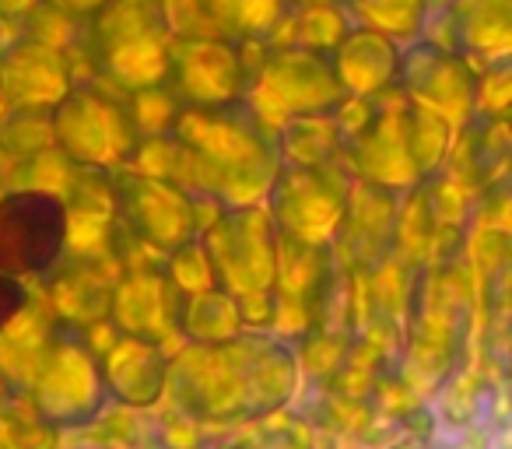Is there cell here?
Instances as JSON below:
<instances>
[{
  "mask_svg": "<svg viewBox=\"0 0 512 449\" xmlns=\"http://www.w3.org/2000/svg\"><path fill=\"white\" fill-rule=\"evenodd\" d=\"M344 15L358 29L386 36L390 43H407L425 32V0H344Z\"/></svg>",
  "mask_w": 512,
  "mask_h": 449,
  "instance_id": "obj_16",
  "label": "cell"
},
{
  "mask_svg": "<svg viewBox=\"0 0 512 449\" xmlns=\"http://www.w3.org/2000/svg\"><path fill=\"white\" fill-rule=\"evenodd\" d=\"M169 39L172 29L162 0H106L81 22L78 43L102 85L144 92L165 81Z\"/></svg>",
  "mask_w": 512,
  "mask_h": 449,
  "instance_id": "obj_3",
  "label": "cell"
},
{
  "mask_svg": "<svg viewBox=\"0 0 512 449\" xmlns=\"http://www.w3.org/2000/svg\"><path fill=\"white\" fill-rule=\"evenodd\" d=\"M397 57V43H390L386 36H376L369 29H358V25H351L341 36V43L330 50L337 81L355 99L397 85Z\"/></svg>",
  "mask_w": 512,
  "mask_h": 449,
  "instance_id": "obj_15",
  "label": "cell"
},
{
  "mask_svg": "<svg viewBox=\"0 0 512 449\" xmlns=\"http://www.w3.org/2000/svg\"><path fill=\"white\" fill-rule=\"evenodd\" d=\"M246 92H253L249 106L267 123L299 120V116H334L348 102L330 53L302 50V46L267 50L256 64V74H249Z\"/></svg>",
  "mask_w": 512,
  "mask_h": 449,
  "instance_id": "obj_4",
  "label": "cell"
},
{
  "mask_svg": "<svg viewBox=\"0 0 512 449\" xmlns=\"http://www.w3.org/2000/svg\"><path fill=\"white\" fill-rule=\"evenodd\" d=\"M71 232L67 204L50 190H18L0 200V274H46Z\"/></svg>",
  "mask_w": 512,
  "mask_h": 449,
  "instance_id": "obj_6",
  "label": "cell"
},
{
  "mask_svg": "<svg viewBox=\"0 0 512 449\" xmlns=\"http://www.w3.org/2000/svg\"><path fill=\"white\" fill-rule=\"evenodd\" d=\"M351 29L348 15L341 4H327V8H299L288 11L285 25L274 39H285V46H302V50H320L330 53L341 36Z\"/></svg>",
  "mask_w": 512,
  "mask_h": 449,
  "instance_id": "obj_17",
  "label": "cell"
},
{
  "mask_svg": "<svg viewBox=\"0 0 512 449\" xmlns=\"http://www.w3.org/2000/svg\"><path fill=\"white\" fill-rule=\"evenodd\" d=\"M39 0H0V22H22Z\"/></svg>",
  "mask_w": 512,
  "mask_h": 449,
  "instance_id": "obj_21",
  "label": "cell"
},
{
  "mask_svg": "<svg viewBox=\"0 0 512 449\" xmlns=\"http://www.w3.org/2000/svg\"><path fill=\"white\" fill-rule=\"evenodd\" d=\"M169 29L225 43H267L288 18L285 0H162Z\"/></svg>",
  "mask_w": 512,
  "mask_h": 449,
  "instance_id": "obj_9",
  "label": "cell"
},
{
  "mask_svg": "<svg viewBox=\"0 0 512 449\" xmlns=\"http://www.w3.org/2000/svg\"><path fill=\"white\" fill-rule=\"evenodd\" d=\"M288 11H299V8H327V4H344V0H285Z\"/></svg>",
  "mask_w": 512,
  "mask_h": 449,
  "instance_id": "obj_22",
  "label": "cell"
},
{
  "mask_svg": "<svg viewBox=\"0 0 512 449\" xmlns=\"http://www.w3.org/2000/svg\"><path fill=\"white\" fill-rule=\"evenodd\" d=\"M397 81L400 92L411 102L425 106L428 113L442 120H463L474 109V81L467 57L446 50L439 43H414L397 57Z\"/></svg>",
  "mask_w": 512,
  "mask_h": 449,
  "instance_id": "obj_8",
  "label": "cell"
},
{
  "mask_svg": "<svg viewBox=\"0 0 512 449\" xmlns=\"http://www.w3.org/2000/svg\"><path fill=\"white\" fill-rule=\"evenodd\" d=\"M53 141L78 165H106L127 162L137 148V123L130 109L102 85H71L60 102L50 109Z\"/></svg>",
  "mask_w": 512,
  "mask_h": 449,
  "instance_id": "obj_5",
  "label": "cell"
},
{
  "mask_svg": "<svg viewBox=\"0 0 512 449\" xmlns=\"http://www.w3.org/2000/svg\"><path fill=\"white\" fill-rule=\"evenodd\" d=\"M162 85L179 106H221L246 99L249 64L235 43L172 32Z\"/></svg>",
  "mask_w": 512,
  "mask_h": 449,
  "instance_id": "obj_7",
  "label": "cell"
},
{
  "mask_svg": "<svg viewBox=\"0 0 512 449\" xmlns=\"http://www.w3.org/2000/svg\"><path fill=\"white\" fill-rule=\"evenodd\" d=\"M281 183H288V197L278 193V211L285 229L299 243L316 246L337 229V221H344V207H348L344 186L334 183L320 162L295 165L292 172L281 176Z\"/></svg>",
  "mask_w": 512,
  "mask_h": 449,
  "instance_id": "obj_13",
  "label": "cell"
},
{
  "mask_svg": "<svg viewBox=\"0 0 512 449\" xmlns=\"http://www.w3.org/2000/svg\"><path fill=\"white\" fill-rule=\"evenodd\" d=\"M207 264L214 267V278L225 285L228 299L232 292L246 295L256 288H271L274 281V246H271V229H267L264 214L239 207L235 214H228L225 221H218V229L211 232L207 243Z\"/></svg>",
  "mask_w": 512,
  "mask_h": 449,
  "instance_id": "obj_11",
  "label": "cell"
},
{
  "mask_svg": "<svg viewBox=\"0 0 512 449\" xmlns=\"http://www.w3.org/2000/svg\"><path fill=\"white\" fill-rule=\"evenodd\" d=\"M449 43L460 57L502 64L512 50V0H449L446 8Z\"/></svg>",
  "mask_w": 512,
  "mask_h": 449,
  "instance_id": "obj_14",
  "label": "cell"
},
{
  "mask_svg": "<svg viewBox=\"0 0 512 449\" xmlns=\"http://www.w3.org/2000/svg\"><path fill=\"white\" fill-rule=\"evenodd\" d=\"M25 302H29V292H25L22 281L11 278V274H0V334H4V327L22 313Z\"/></svg>",
  "mask_w": 512,
  "mask_h": 449,
  "instance_id": "obj_19",
  "label": "cell"
},
{
  "mask_svg": "<svg viewBox=\"0 0 512 449\" xmlns=\"http://www.w3.org/2000/svg\"><path fill=\"white\" fill-rule=\"evenodd\" d=\"M71 88L67 57L32 39L0 50V102L8 109H53Z\"/></svg>",
  "mask_w": 512,
  "mask_h": 449,
  "instance_id": "obj_12",
  "label": "cell"
},
{
  "mask_svg": "<svg viewBox=\"0 0 512 449\" xmlns=\"http://www.w3.org/2000/svg\"><path fill=\"white\" fill-rule=\"evenodd\" d=\"M116 207H120L127 229L155 250H179L190 243L193 229H197L186 193H179L176 183L144 176V172L116 176Z\"/></svg>",
  "mask_w": 512,
  "mask_h": 449,
  "instance_id": "obj_10",
  "label": "cell"
},
{
  "mask_svg": "<svg viewBox=\"0 0 512 449\" xmlns=\"http://www.w3.org/2000/svg\"><path fill=\"white\" fill-rule=\"evenodd\" d=\"M365 113L355 127H337L355 169L376 183H411L439 162L449 123L411 102L397 85L362 95Z\"/></svg>",
  "mask_w": 512,
  "mask_h": 449,
  "instance_id": "obj_2",
  "label": "cell"
},
{
  "mask_svg": "<svg viewBox=\"0 0 512 449\" xmlns=\"http://www.w3.org/2000/svg\"><path fill=\"white\" fill-rule=\"evenodd\" d=\"M172 165L204 193L232 204L256 200L278 179V141L271 123L246 99L221 106H179L169 127Z\"/></svg>",
  "mask_w": 512,
  "mask_h": 449,
  "instance_id": "obj_1",
  "label": "cell"
},
{
  "mask_svg": "<svg viewBox=\"0 0 512 449\" xmlns=\"http://www.w3.org/2000/svg\"><path fill=\"white\" fill-rule=\"evenodd\" d=\"M53 141L50 109H8L0 120V144L11 155H32Z\"/></svg>",
  "mask_w": 512,
  "mask_h": 449,
  "instance_id": "obj_18",
  "label": "cell"
},
{
  "mask_svg": "<svg viewBox=\"0 0 512 449\" xmlns=\"http://www.w3.org/2000/svg\"><path fill=\"white\" fill-rule=\"evenodd\" d=\"M53 4H57V8H64L67 15H74L78 22H85V18H92L95 11L106 4V0H53Z\"/></svg>",
  "mask_w": 512,
  "mask_h": 449,
  "instance_id": "obj_20",
  "label": "cell"
}]
</instances>
